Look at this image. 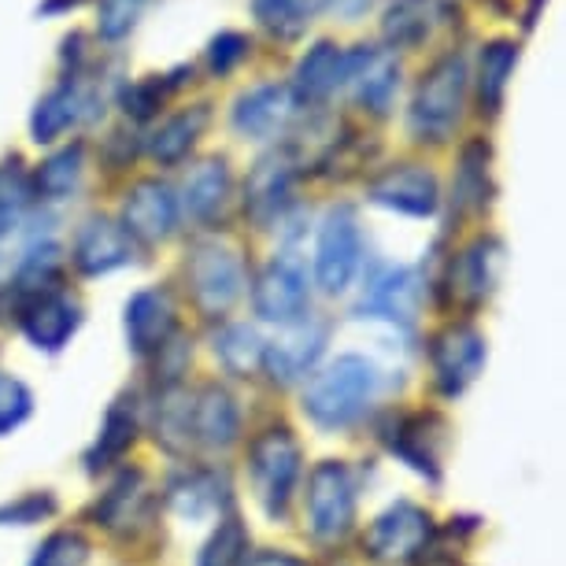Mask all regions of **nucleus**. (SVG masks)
Returning <instances> with one entry per match:
<instances>
[{
    "label": "nucleus",
    "instance_id": "obj_5",
    "mask_svg": "<svg viewBox=\"0 0 566 566\" xmlns=\"http://www.w3.org/2000/svg\"><path fill=\"white\" fill-rule=\"evenodd\" d=\"M249 470L263 511L277 518L290 504L296 478H301V444H296V437L290 430H266L263 437H255L249 452Z\"/></svg>",
    "mask_w": 566,
    "mask_h": 566
},
{
    "label": "nucleus",
    "instance_id": "obj_45",
    "mask_svg": "<svg viewBox=\"0 0 566 566\" xmlns=\"http://www.w3.org/2000/svg\"><path fill=\"white\" fill-rule=\"evenodd\" d=\"M52 511H56V500L49 493H30L23 500H15V504L0 507V526H30V522H41Z\"/></svg>",
    "mask_w": 566,
    "mask_h": 566
},
{
    "label": "nucleus",
    "instance_id": "obj_28",
    "mask_svg": "<svg viewBox=\"0 0 566 566\" xmlns=\"http://www.w3.org/2000/svg\"><path fill=\"white\" fill-rule=\"evenodd\" d=\"M208 119H211L208 104H193V108L170 115V119L148 137V153H153L159 164H178V159L189 156V148L197 145V137L205 134Z\"/></svg>",
    "mask_w": 566,
    "mask_h": 566
},
{
    "label": "nucleus",
    "instance_id": "obj_12",
    "mask_svg": "<svg viewBox=\"0 0 566 566\" xmlns=\"http://www.w3.org/2000/svg\"><path fill=\"white\" fill-rule=\"evenodd\" d=\"M430 515L415 504H392L386 515H378L363 533V548L370 559H411L415 552L426 548L430 541Z\"/></svg>",
    "mask_w": 566,
    "mask_h": 566
},
{
    "label": "nucleus",
    "instance_id": "obj_31",
    "mask_svg": "<svg viewBox=\"0 0 566 566\" xmlns=\"http://www.w3.org/2000/svg\"><path fill=\"white\" fill-rule=\"evenodd\" d=\"M82 170H85V145L74 142L67 148H60V153H52L45 164L38 167V175H34V181H30V186H34L38 197L63 200L74 186H78Z\"/></svg>",
    "mask_w": 566,
    "mask_h": 566
},
{
    "label": "nucleus",
    "instance_id": "obj_19",
    "mask_svg": "<svg viewBox=\"0 0 566 566\" xmlns=\"http://www.w3.org/2000/svg\"><path fill=\"white\" fill-rule=\"evenodd\" d=\"M175 301H170L167 290H142L126 304V337H130V348L137 356L164 352L170 334H175Z\"/></svg>",
    "mask_w": 566,
    "mask_h": 566
},
{
    "label": "nucleus",
    "instance_id": "obj_26",
    "mask_svg": "<svg viewBox=\"0 0 566 566\" xmlns=\"http://www.w3.org/2000/svg\"><path fill=\"white\" fill-rule=\"evenodd\" d=\"M189 426H193V441L208 448L233 444L238 441V408H233V397L219 386H205L193 397Z\"/></svg>",
    "mask_w": 566,
    "mask_h": 566
},
{
    "label": "nucleus",
    "instance_id": "obj_13",
    "mask_svg": "<svg viewBox=\"0 0 566 566\" xmlns=\"http://www.w3.org/2000/svg\"><path fill=\"white\" fill-rule=\"evenodd\" d=\"M367 197L374 205L400 211V216L426 219L441 205V186H437L433 170H426L419 164H397V167H389L386 175H378L370 181Z\"/></svg>",
    "mask_w": 566,
    "mask_h": 566
},
{
    "label": "nucleus",
    "instance_id": "obj_23",
    "mask_svg": "<svg viewBox=\"0 0 566 566\" xmlns=\"http://www.w3.org/2000/svg\"><path fill=\"white\" fill-rule=\"evenodd\" d=\"M500 266H504V244L496 238L470 241L452 266V293L467 304H482L496 290Z\"/></svg>",
    "mask_w": 566,
    "mask_h": 566
},
{
    "label": "nucleus",
    "instance_id": "obj_16",
    "mask_svg": "<svg viewBox=\"0 0 566 566\" xmlns=\"http://www.w3.org/2000/svg\"><path fill=\"white\" fill-rule=\"evenodd\" d=\"M419 304H422V274L415 266H389L363 293L359 315L392 318V323L411 326L415 315H419Z\"/></svg>",
    "mask_w": 566,
    "mask_h": 566
},
{
    "label": "nucleus",
    "instance_id": "obj_42",
    "mask_svg": "<svg viewBox=\"0 0 566 566\" xmlns=\"http://www.w3.org/2000/svg\"><path fill=\"white\" fill-rule=\"evenodd\" d=\"M134 441V411L126 408H112L108 419H104V430H101V441H97V452L90 455V467H104L108 459L123 455V448Z\"/></svg>",
    "mask_w": 566,
    "mask_h": 566
},
{
    "label": "nucleus",
    "instance_id": "obj_47",
    "mask_svg": "<svg viewBox=\"0 0 566 566\" xmlns=\"http://www.w3.org/2000/svg\"><path fill=\"white\" fill-rule=\"evenodd\" d=\"M541 8H544V0H530V8H526V30H530L533 23H537Z\"/></svg>",
    "mask_w": 566,
    "mask_h": 566
},
{
    "label": "nucleus",
    "instance_id": "obj_15",
    "mask_svg": "<svg viewBox=\"0 0 566 566\" xmlns=\"http://www.w3.org/2000/svg\"><path fill=\"white\" fill-rule=\"evenodd\" d=\"M71 260L82 274L97 277V274L119 271V266L130 263L134 260V241H130V233L123 230V222H115L108 216H90L78 227Z\"/></svg>",
    "mask_w": 566,
    "mask_h": 566
},
{
    "label": "nucleus",
    "instance_id": "obj_21",
    "mask_svg": "<svg viewBox=\"0 0 566 566\" xmlns=\"http://www.w3.org/2000/svg\"><path fill=\"white\" fill-rule=\"evenodd\" d=\"M448 19V0H392L381 15V41L389 52L419 49Z\"/></svg>",
    "mask_w": 566,
    "mask_h": 566
},
{
    "label": "nucleus",
    "instance_id": "obj_30",
    "mask_svg": "<svg viewBox=\"0 0 566 566\" xmlns=\"http://www.w3.org/2000/svg\"><path fill=\"white\" fill-rule=\"evenodd\" d=\"M60 271H63V252L56 249V244H38V249H30L27 260L19 263L15 282H12V293L27 307L30 301H38V296L56 293Z\"/></svg>",
    "mask_w": 566,
    "mask_h": 566
},
{
    "label": "nucleus",
    "instance_id": "obj_46",
    "mask_svg": "<svg viewBox=\"0 0 566 566\" xmlns=\"http://www.w3.org/2000/svg\"><path fill=\"white\" fill-rule=\"evenodd\" d=\"M244 566H304V563L293 559V555H282V552H260L255 559H249Z\"/></svg>",
    "mask_w": 566,
    "mask_h": 566
},
{
    "label": "nucleus",
    "instance_id": "obj_6",
    "mask_svg": "<svg viewBox=\"0 0 566 566\" xmlns=\"http://www.w3.org/2000/svg\"><path fill=\"white\" fill-rule=\"evenodd\" d=\"M252 307L260 318L277 326H293V323H301V318H307L312 285H307L304 263L296 260L293 252L274 255V260L263 266V274L255 277V285H252Z\"/></svg>",
    "mask_w": 566,
    "mask_h": 566
},
{
    "label": "nucleus",
    "instance_id": "obj_29",
    "mask_svg": "<svg viewBox=\"0 0 566 566\" xmlns=\"http://www.w3.org/2000/svg\"><path fill=\"white\" fill-rule=\"evenodd\" d=\"M249 8L263 34H271L274 41H296L307 34L323 0H252Z\"/></svg>",
    "mask_w": 566,
    "mask_h": 566
},
{
    "label": "nucleus",
    "instance_id": "obj_11",
    "mask_svg": "<svg viewBox=\"0 0 566 566\" xmlns=\"http://www.w3.org/2000/svg\"><path fill=\"white\" fill-rule=\"evenodd\" d=\"M430 363H433V378H437V389L455 397L463 392L470 381L478 378L485 363V337L478 334L474 326L459 323V326H448L444 334L433 337L430 345Z\"/></svg>",
    "mask_w": 566,
    "mask_h": 566
},
{
    "label": "nucleus",
    "instance_id": "obj_43",
    "mask_svg": "<svg viewBox=\"0 0 566 566\" xmlns=\"http://www.w3.org/2000/svg\"><path fill=\"white\" fill-rule=\"evenodd\" d=\"M30 408H34V397L12 374H0V433L15 430L19 422L27 419Z\"/></svg>",
    "mask_w": 566,
    "mask_h": 566
},
{
    "label": "nucleus",
    "instance_id": "obj_33",
    "mask_svg": "<svg viewBox=\"0 0 566 566\" xmlns=\"http://www.w3.org/2000/svg\"><path fill=\"white\" fill-rule=\"evenodd\" d=\"M189 71H193V67H178V71H170V74H153V78L123 85V90H119L123 112L130 115V119H153V115L159 112V104H164L170 93H175L178 85L186 82L181 74H189Z\"/></svg>",
    "mask_w": 566,
    "mask_h": 566
},
{
    "label": "nucleus",
    "instance_id": "obj_17",
    "mask_svg": "<svg viewBox=\"0 0 566 566\" xmlns=\"http://www.w3.org/2000/svg\"><path fill=\"white\" fill-rule=\"evenodd\" d=\"M293 115H296V101H293L290 85L266 82L233 101L230 119H233V130L241 137H274L290 126Z\"/></svg>",
    "mask_w": 566,
    "mask_h": 566
},
{
    "label": "nucleus",
    "instance_id": "obj_4",
    "mask_svg": "<svg viewBox=\"0 0 566 566\" xmlns=\"http://www.w3.org/2000/svg\"><path fill=\"white\" fill-rule=\"evenodd\" d=\"M189 290L205 315H227L244 293V263L238 249L222 241H200L186 263Z\"/></svg>",
    "mask_w": 566,
    "mask_h": 566
},
{
    "label": "nucleus",
    "instance_id": "obj_27",
    "mask_svg": "<svg viewBox=\"0 0 566 566\" xmlns=\"http://www.w3.org/2000/svg\"><path fill=\"white\" fill-rule=\"evenodd\" d=\"M518 67V45L507 38L489 41L482 49V60H478V104H482L485 115H496L504 108V93L511 74Z\"/></svg>",
    "mask_w": 566,
    "mask_h": 566
},
{
    "label": "nucleus",
    "instance_id": "obj_44",
    "mask_svg": "<svg viewBox=\"0 0 566 566\" xmlns=\"http://www.w3.org/2000/svg\"><path fill=\"white\" fill-rule=\"evenodd\" d=\"M211 478H189L186 485H175L170 489V504H175L181 515H205V511H211L219 504V496L211 493Z\"/></svg>",
    "mask_w": 566,
    "mask_h": 566
},
{
    "label": "nucleus",
    "instance_id": "obj_34",
    "mask_svg": "<svg viewBox=\"0 0 566 566\" xmlns=\"http://www.w3.org/2000/svg\"><path fill=\"white\" fill-rule=\"evenodd\" d=\"M145 507V478L137 470H126L119 474V482L108 489V496L97 504V518L108 530H123L137 522V511Z\"/></svg>",
    "mask_w": 566,
    "mask_h": 566
},
{
    "label": "nucleus",
    "instance_id": "obj_7",
    "mask_svg": "<svg viewBox=\"0 0 566 566\" xmlns=\"http://www.w3.org/2000/svg\"><path fill=\"white\" fill-rule=\"evenodd\" d=\"M356 518V485L345 463L326 459L307 478V522L318 541H340Z\"/></svg>",
    "mask_w": 566,
    "mask_h": 566
},
{
    "label": "nucleus",
    "instance_id": "obj_14",
    "mask_svg": "<svg viewBox=\"0 0 566 566\" xmlns=\"http://www.w3.org/2000/svg\"><path fill=\"white\" fill-rule=\"evenodd\" d=\"M326 337H329V326L318 323L312 315L293 326H285L282 337H274L271 345H263L266 374H271L274 381H285V386L296 378H304V374L318 363V356H323Z\"/></svg>",
    "mask_w": 566,
    "mask_h": 566
},
{
    "label": "nucleus",
    "instance_id": "obj_18",
    "mask_svg": "<svg viewBox=\"0 0 566 566\" xmlns=\"http://www.w3.org/2000/svg\"><path fill=\"white\" fill-rule=\"evenodd\" d=\"M340 74H345V49L329 38L315 41L301 56V63H296L293 82H290L296 108H315V104L334 97L340 90Z\"/></svg>",
    "mask_w": 566,
    "mask_h": 566
},
{
    "label": "nucleus",
    "instance_id": "obj_25",
    "mask_svg": "<svg viewBox=\"0 0 566 566\" xmlns=\"http://www.w3.org/2000/svg\"><path fill=\"white\" fill-rule=\"evenodd\" d=\"M227 200H230V167L222 156H211L189 170L186 186H181L178 208H186L193 219L208 222L227 208Z\"/></svg>",
    "mask_w": 566,
    "mask_h": 566
},
{
    "label": "nucleus",
    "instance_id": "obj_1",
    "mask_svg": "<svg viewBox=\"0 0 566 566\" xmlns=\"http://www.w3.org/2000/svg\"><path fill=\"white\" fill-rule=\"evenodd\" d=\"M467 85H470V71L463 52H448V56H441L422 74L408 108V130L415 142L441 145L455 134L459 119H463Z\"/></svg>",
    "mask_w": 566,
    "mask_h": 566
},
{
    "label": "nucleus",
    "instance_id": "obj_8",
    "mask_svg": "<svg viewBox=\"0 0 566 566\" xmlns=\"http://www.w3.org/2000/svg\"><path fill=\"white\" fill-rule=\"evenodd\" d=\"M340 85L352 93V101L370 115H389L392 101L400 93V60L397 52L381 45H356L345 52V74Z\"/></svg>",
    "mask_w": 566,
    "mask_h": 566
},
{
    "label": "nucleus",
    "instance_id": "obj_37",
    "mask_svg": "<svg viewBox=\"0 0 566 566\" xmlns=\"http://www.w3.org/2000/svg\"><path fill=\"white\" fill-rule=\"evenodd\" d=\"M30 200H34V186H30L23 170L12 164L0 167V238L19 227Z\"/></svg>",
    "mask_w": 566,
    "mask_h": 566
},
{
    "label": "nucleus",
    "instance_id": "obj_3",
    "mask_svg": "<svg viewBox=\"0 0 566 566\" xmlns=\"http://www.w3.org/2000/svg\"><path fill=\"white\" fill-rule=\"evenodd\" d=\"M363 260V233L352 205H334L318 227V249H315V282L318 290L337 296L352 285Z\"/></svg>",
    "mask_w": 566,
    "mask_h": 566
},
{
    "label": "nucleus",
    "instance_id": "obj_2",
    "mask_svg": "<svg viewBox=\"0 0 566 566\" xmlns=\"http://www.w3.org/2000/svg\"><path fill=\"white\" fill-rule=\"evenodd\" d=\"M378 392V370L363 356H337L326 370H318L304 389L307 419L323 430L352 426L367 411V403Z\"/></svg>",
    "mask_w": 566,
    "mask_h": 566
},
{
    "label": "nucleus",
    "instance_id": "obj_40",
    "mask_svg": "<svg viewBox=\"0 0 566 566\" xmlns=\"http://www.w3.org/2000/svg\"><path fill=\"white\" fill-rule=\"evenodd\" d=\"M252 52V38L241 34V30H222L208 41V52H205V63L216 78H227L230 71H238Z\"/></svg>",
    "mask_w": 566,
    "mask_h": 566
},
{
    "label": "nucleus",
    "instance_id": "obj_38",
    "mask_svg": "<svg viewBox=\"0 0 566 566\" xmlns=\"http://www.w3.org/2000/svg\"><path fill=\"white\" fill-rule=\"evenodd\" d=\"M244 548H249V533L238 518H227L205 544L197 566H244Z\"/></svg>",
    "mask_w": 566,
    "mask_h": 566
},
{
    "label": "nucleus",
    "instance_id": "obj_10",
    "mask_svg": "<svg viewBox=\"0 0 566 566\" xmlns=\"http://www.w3.org/2000/svg\"><path fill=\"white\" fill-rule=\"evenodd\" d=\"M178 197L167 181L145 178L126 193L123 200V230L130 233V241L159 244L167 241L178 227Z\"/></svg>",
    "mask_w": 566,
    "mask_h": 566
},
{
    "label": "nucleus",
    "instance_id": "obj_32",
    "mask_svg": "<svg viewBox=\"0 0 566 566\" xmlns=\"http://www.w3.org/2000/svg\"><path fill=\"white\" fill-rule=\"evenodd\" d=\"M452 193H455V205L467 211H482L489 205L493 189H489V145L485 142H474L463 148Z\"/></svg>",
    "mask_w": 566,
    "mask_h": 566
},
{
    "label": "nucleus",
    "instance_id": "obj_41",
    "mask_svg": "<svg viewBox=\"0 0 566 566\" xmlns=\"http://www.w3.org/2000/svg\"><path fill=\"white\" fill-rule=\"evenodd\" d=\"M148 0H97V34L104 41H123L137 27Z\"/></svg>",
    "mask_w": 566,
    "mask_h": 566
},
{
    "label": "nucleus",
    "instance_id": "obj_9",
    "mask_svg": "<svg viewBox=\"0 0 566 566\" xmlns=\"http://www.w3.org/2000/svg\"><path fill=\"white\" fill-rule=\"evenodd\" d=\"M296 167H301V159H296L293 148H274L252 167L249 181H244V211L260 230L274 227L282 211L290 208Z\"/></svg>",
    "mask_w": 566,
    "mask_h": 566
},
{
    "label": "nucleus",
    "instance_id": "obj_24",
    "mask_svg": "<svg viewBox=\"0 0 566 566\" xmlns=\"http://www.w3.org/2000/svg\"><path fill=\"white\" fill-rule=\"evenodd\" d=\"M444 433L448 426L437 415H411L397 426V437H392V452H397L403 463H411L419 474L437 478L441 474V452H444Z\"/></svg>",
    "mask_w": 566,
    "mask_h": 566
},
{
    "label": "nucleus",
    "instance_id": "obj_36",
    "mask_svg": "<svg viewBox=\"0 0 566 566\" xmlns=\"http://www.w3.org/2000/svg\"><path fill=\"white\" fill-rule=\"evenodd\" d=\"M189 411H193V397L186 392H164L156 411V437L164 441L170 452H181L193 441V426H189Z\"/></svg>",
    "mask_w": 566,
    "mask_h": 566
},
{
    "label": "nucleus",
    "instance_id": "obj_22",
    "mask_svg": "<svg viewBox=\"0 0 566 566\" xmlns=\"http://www.w3.org/2000/svg\"><path fill=\"white\" fill-rule=\"evenodd\" d=\"M78 326H82V307L74 304L71 296H63L60 290L38 296V301H30L23 307V334L30 337L34 348L60 352Z\"/></svg>",
    "mask_w": 566,
    "mask_h": 566
},
{
    "label": "nucleus",
    "instance_id": "obj_20",
    "mask_svg": "<svg viewBox=\"0 0 566 566\" xmlns=\"http://www.w3.org/2000/svg\"><path fill=\"white\" fill-rule=\"evenodd\" d=\"M93 112V93L85 90L82 78L67 74L56 90H49L45 97L38 101L34 115H30V137L38 145L56 142L60 134H67L74 123H82L85 115Z\"/></svg>",
    "mask_w": 566,
    "mask_h": 566
},
{
    "label": "nucleus",
    "instance_id": "obj_39",
    "mask_svg": "<svg viewBox=\"0 0 566 566\" xmlns=\"http://www.w3.org/2000/svg\"><path fill=\"white\" fill-rule=\"evenodd\" d=\"M85 559H90V541L78 530H60L41 541L30 566H85Z\"/></svg>",
    "mask_w": 566,
    "mask_h": 566
},
{
    "label": "nucleus",
    "instance_id": "obj_35",
    "mask_svg": "<svg viewBox=\"0 0 566 566\" xmlns=\"http://www.w3.org/2000/svg\"><path fill=\"white\" fill-rule=\"evenodd\" d=\"M216 356L230 374L249 378L255 367H263V340L252 326H227L216 337Z\"/></svg>",
    "mask_w": 566,
    "mask_h": 566
}]
</instances>
